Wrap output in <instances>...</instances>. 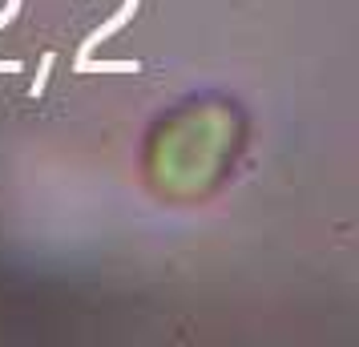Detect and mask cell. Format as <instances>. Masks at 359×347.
<instances>
[{
	"instance_id": "obj_1",
	"label": "cell",
	"mask_w": 359,
	"mask_h": 347,
	"mask_svg": "<svg viewBox=\"0 0 359 347\" xmlns=\"http://www.w3.org/2000/svg\"><path fill=\"white\" fill-rule=\"evenodd\" d=\"M17 17V4H13V8H4V13H0V29H4V25H8V20Z\"/></svg>"
}]
</instances>
